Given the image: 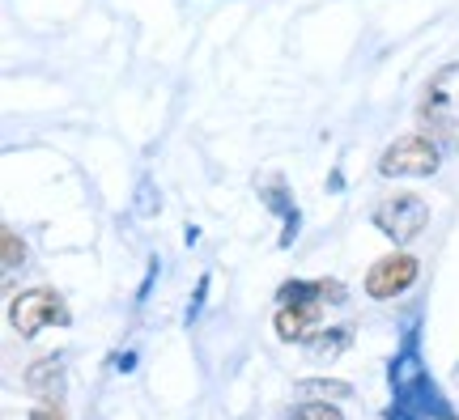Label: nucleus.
I'll list each match as a JSON object with an SVG mask.
<instances>
[{
    "label": "nucleus",
    "mask_w": 459,
    "mask_h": 420,
    "mask_svg": "<svg viewBox=\"0 0 459 420\" xmlns=\"http://www.w3.org/2000/svg\"><path fill=\"white\" fill-rule=\"evenodd\" d=\"M319 310H324V297L315 293H298V297H285V306L277 310V336L281 339H315L319 331Z\"/></svg>",
    "instance_id": "6"
},
{
    "label": "nucleus",
    "mask_w": 459,
    "mask_h": 420,
    "mask_svg": "<svg viewBox=\"0 0 459 420\" xmlns=\"http://www.w3.org/2000/svg\"><path fill=\"white\" fill-rule=\"evenodd\" d=\"M30 420H65V416H60V412H56L51 404H39V407L30 412Z\"/></svg>",
    "instance_id": "11"
},
{
    "label": "nucleus",
    "mask_w": 459,
    "mask_h": 420,
    "mask_svg": "<svg viewBox=\"0 0 459 420\" xmlns=\"http://www.w3.org/2000/svg\"><path fill=\"white\" fill-rule=\"evenodd\" d=\"M0 246H4V268H22L26 263V246H22V238H17L13 229H4Z\"/></svg>",
    "instance_id": "10"
},
{
    "label": "nucleus",
    "mask_w": 459,
    "mask_h": 420,
    "mask_svg": "<svg viewBox=\"0 0 459 420\" xmlns=\"http://www.w3.org/2000/svg\"><path fill=\"white\" fill-rule=\"evenodd\" d=\"M421 124H426V128H438V132L459 128V64H446L443 73H434V81L426 85Z\"/></svg>",
    "instance_id": "3"
},
{
    "label": "nucleus",
    "mask_w": 459,
    "mask_h": 420,
    "mask_svg": "<svg viewBox=\"0 0 459 420\" xmlns=\"http://www.w3.org/2000/svg\"><path fill=\"white\" fill-rule=\"evenodd\" d=\"M285 420H344L336 404H298L294 412H285Z\"/></svg>",
    "instance_id": "9"
},
{
    "label": "nucleus",
    "mask_w": 459,
    "mask_h": 420,
    "mask_svg": "<svg viewBox=\"0 0 459 420\" xmlns=\"http://www.w3.org/2000/svg\"><path fill=\"white\" fill-rule=\"evenodd\" d=\"M26 390H30L39 404H51L65 395V361L60 356H39L30 370H26Z\"/></svg>",
    "instance_id": "7"
},
{
    "label": "nucleus",
    "mask_w": 459,
    "mask_h": 420,
    "mask_svg": "<svg viewBox=\"0 0 459 420\" xmlns=\"http://www.w3.org/2000/svg\"><path fill=\"white\" fill-rule=\"evenodd\" d=\"M298 395H302V399H344V395H349V382L311 378V382H298Z\"/></svg>",
    "instance_id": "8"
},
{
    "label": "nucleus",
    "mask_w": 459,
    "mask_h": 420,
    "mask_svg": "<svg viewBox=\"0 0 459 420\" xmlns=\"http://www.w3.org/2000/svg\"><path fill=\"white\" fill-rule=\"evenodd\" d=\"M9 319H13L17 336H39L48 323H65L68 314H65V302H60L56 289H26L13 297Z\"/></svg>",
    "instance_id": "4"
},
{
    "label": "nucleus",
    "mask_w": 459,
    "mask_h": 420,
    "mask_svg": "<svg viewBox=\"0 0 459 420\" xmlns=\"http://www.w3.org/2000/svg\"><path fill=\"white\" fill-rule=\"evenodd\" d=\"M412 280H417V259L404 255V251H395V255H383L366 272V293L375 297V302H392L400 293L409 289Z\"/></svg>",
    "instance_id": "5"
},
{
    "label": "nucleus",
    "mask_w": 459,
    "mask_h": 420,
    "mask_svg": "<svg viewBox=\"0 0 459 420\" xmlns=\"http://www.w3.org/2000/svg\"><path fill=\"white\" fill-rule=\"evenodd\" d=\"M426 226H429V204L421 200V195H412V192L387 195V200L375 209V229L378 234H387L395 246L412 243Z\"/></svg>",
    "instance_id": "1"
},
{
    "label": "nucleus",
    "mask_w": 459,
    "mask_h": 420,
    "mask_svg": "<svg viewBox=\"0 0 459 420\" xmlns=\"http://www.w3.org/2000/svg\"><path fill=\"white\" fill-rule=\"evenodd\" d=\"M438 166H443V153H438V145H434L429 136H404V141H395V145L383 149L378 175H387V178H429V175H438Z\"/></svg>",
    "instance_id": "2"
}]
</instances>
